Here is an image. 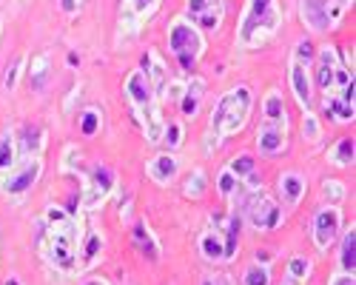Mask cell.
Instances as JSON below:
<instances>
[{"instance_id":"1","label":"cell","mask_w":356,"mask_h":285,"mask_svg":"<svg viewBox=\"0 0 356 285\" xmlns=\"http://www.w3.org/2000/svg\"><path fill=\"white\" fill-rule=\"evenodd\" d=\"M126 95L131 100V106L137 108L140 120L145 126V134H148V142H160L163 140V120H160V108H157V100H154V86H152V77L143 69H134L126 80Z\"/></svg>"},{"instance_id":"2","label":"cell","mask_w":356,"mask_h":285,"mask_svg":"<svg viewBox=\"0 0 356 285\" xmlns=\"http://www.w3.org/2000/svg\"><path fill=\"white\" fill-rule=\"evenodd\" d=\"M280 28V9L277 0H251L245 15H243V26L236 32V40H240L243 49H254L268 43Z\"/></svg>"},{"instance_id":"3","label":"cell","mask_w":356,"mask_h":285,"mask_svg":"<svg viewBox=\"0 0 356 285\" xmlns=\"http://www.w3.org/2000/svg\"><path fill=\"white\" fill-rule=\"evenodd\" d=\"M251 103H254V97H251L248 86H234V89H228L211 114V131L217 137H231L236 131H243V126L248 123V114H251Z\"/></svg>"},{"instance_id":"4","label":"cell","mask_w":356,"mask_h":285,"mask_svg":"<svg viewBox=\"0 0 356 285\" xmlns=\"http://www.w3.org/2000/svg\"><path fill=\"white\" fill-rule=\"evenodd\" d=\"M46 256L63 271H72L77 266V231H74L72 220L51 225V234L46 243Z\"/></svg>"},{"instance_id":"5","label":"cell","mask_w":356,"mask_h":285,"mask_svg":"<svg viewBox=\"0 0 356 285\" xmlns=\"http://www.w3.org/2000/svg\"><path fill=\"white\" fill-rule=\"evenodd\" d=\"M168 46H171V51L177 54V60H180L183 69H191V66L197 63V57L202 54V49H205L200 32H197L191 23H186V20H177V23L171 26Z\"/></svg>"},{"instance_id":"6","label":"cell","mask_w":356,"mask_h":285,"mask_svg":"<svg viewBox=\"0 0 356 285\" xmlns=\"http://www.w3.org/2000/svg\"><path fill=\"white\" fill-rule=\"evenodd\" d=\"M316 66H319V69H316V83H319V89L328 92V95L345 89V86L353 80V72H348V69L339 63V54H337L334 46H325V49L319 51Z\"/></svg>"},{"instance_id":"7","label":"cell","mask_w":356,"mask_h":285,"mask_svg":"<svg viewBox=\"0 0 356 285\" xmlns=\"http://www.w3.org/2000/svg\"><path fill=\"white\" fill-rule=\"evenodd\" d=\"M348 0H302V17L311 26V32H328L339 23Z\"/></svg>"},{"instance_id":"8","label":"cell","mask_w":356,"mask_h":285,"mask_svg":"<svg viewBox=\"0 0 356 285\" xmlns=\"http://www.w3.org/2000/svg\"><path fill=\"white\" fill-rule=\"evenodd\" d=\"M6 171L9 174L0 180V191L3 194H23L40 180L43 163H40V157H26L23 163H12Z\"/></svg>"},{"instance_id":"9","label":"cell","mask_w":356,"mask_h":285,"mask_svg":"<svg viewBox=\"0 0 356 285\" xmlns=\"http://www.w3.org/2000/svg\"><path fill=\"white\" fill-rule=\"evenodd\" d=\"M245 217H248V222L257 228V231H274V228L280 225V220H282V209L277 206V200L265 197V194H257V197L248 200Z\"/></svg>"},{"instance_id":"10","label":"cell","mask_w":356,"mask_h":285,"mask_svg":"<svg viewBox=\"0 0 356 285\" xmlns=\"http://www.w3.org/2000/svg\"><path fill=\"white\" fill-rule=\"evenodd\" d=\"M339 225H342V211L337 206L322 209L314 220V243L319 251H328L331 243L339 237Z\"/></svg>"},{"instance_id":"11","label":"cell","mask_w":356,"mask_h":285,"mask_svg":"<svg viewBox=\"0 0 356 285\" xmlns=\"http://www.w3.org/2000/svg\"><path fill=\"white\" fill-rule=\"evenodd\" d=\"M111 188H114V171H111L108 165H97V168H95V174H92V180H88V186H86L83 206H86V209H97V206H103V203H106V197L111 194Z\"/></svg>"},{"instance_id":"12","label":"cell","mask_w":356,"mask_h":285,"mask_svg":"<svg viewBox=\"0 0 356 285\" xmlns=\"http://www.w3.org/2000/svg\"><path fill=\"white\" fill-rule=\"evenodd\" d=\"M157 6V0H123V9H120V28L126 26V35H134L140 17L148 15Z\"/></svg>"},{"instance_id":"13","label":"cell","mask_w":356,"mask_h":285,"mask_svg":"<svg viewBox=\"0 0 356 285\" xmlns=\"http://www.w3.org/2000/svg\"><path fill=\"white\" fill-rule=\"evenodd\" d=\"M285 129L288 126H274V123H262L257 131V149L262 154H277L285 149Z\"/></svg>"},{"instance_id":"14","label":"cell","mask_w":356,"mask_h":285,"mask_svg":"<svg viewBox=\"0 0 356 285\" xmlns=\"http://www.w3.org/2000/svg\"><path fill=\"white\" fill-rule=\"evenodd\" d=\"M177 171H180V160H177L174 154H157L152 163H148L145 174L152 177L154 183L165 186V183H171V180L177 177Z\"/></svg>"},{"instance_id":"15","label":"cell","mask_w":356,"mask_h":285,"mask_svg":"<svg viewBox=\"0 0 356 285\" xmlns=\"http://www.w3.org/2000/svg\"><path fill=\"white\" fill-rule=\"evenodd\" d=\"M305 188L308 183L296 174V171H285V174L280 177V194H282V203L285 206H296L300 200L305 197Z\"/></svg>"},{"instance_id":"16","label":"cell","mask_w":356,"mask_h":285,"mask_svg":"<svg viewBox=\"0 0 356 285\" xmlns=\"http://www.w3.org/2000/svg\"><path fill=\"white\" fill-rule=\"evenodd\" d=\"M131 234H134L137 251H140L143 256H148L152 263H157V260H160V245H157V240H154V234H152V228H148L145 222H137Z\"/></svg>"},{"instance_id":"17","label":"cell","mask_w":356,"mask_h":285,"mask_svg":"<svg viewBox=\"0 0 356 285\" xmlns=\"http://www.w3.org/2000/svg\"><path fill=\"white\" fill-rule=\"evenodd\" d=\"M291 86H293L296 100L308 108V103H311V80H308V66L305 63L293 60V66H291Z\"/></svg>"},{"instance_id":"18","label":"cell","mask_w":356,"mask_h":285,"mask_svg":"<svg viewBox=\"0 0 356 285\" xmlns=\"http://www.w3.org/2000/svg\"><path fill=\"white\" fill-rule=\"evenodd\" d=\"M200 251H202L205 260H222V254H225L222 228H209V231L200 237Z\"/></svg>"},{"instance_id":"19","label":"cell","mask_w":356,"mask_h":285,"mask_svg":"<svg viewBox=\"0 0 356 285\" xmlns=\"http://www.w3.org/2000/svg\"><path fill=\"white\" fill-rule=\"evenodd\" d=\"M262 123L288 126V117H285V100H282L280 92H268V97H265V106H262Z\"/></svg>"},{"instance_id":"20","label":"cell","mask_w":356,"mask_h":285,"mask_svg":"<svg viewBox=\"0 0 356 285\" xmlns=\"http://www.w3.org/2000/svg\"><path fill=\"white\" fill-rule=\"evenodd\" d=\"M308 277H311V260H305V256H293L280 285H305Z\"/></svg>"},{"instance_id":"21","label":"cell","mask_w":356,"mask_h":285,"mask_svg":"<svg viewBox=\"0 0 356 285\" xmlns=\"http://www.w3.org/2000/svg\"><path fill=\"white\" fill-rule=\"evenodd\" d=\"M339 268L345 274H353L356 268V228L350 225L342 237V251H339Z\"/></svg>"},{"instance_id":"22","label":"cell","mask_w":356,"mask_h":285,"mask_svg":"<svg viewBox=\"0 0 356 285\" xmlns=\"http://www.w3.org/2000/svg\"><path fill=\"white\" fill-rule=\"evenodd\" d=\"M202 89H205V80L202 77H191V83L186 86V97H183V114L186 117H194L200 100H202Z\"/></svg>"},{"instance_id":"23","label":"cell","mask_w":356,"mask_h":285,"mask_svg":"<svg viewBox=\"0 0 356 285\" xmlns=\"http://www.w3.org/2000/svg\"><path fill=\"white\" fill-rule=\"evenodd\" d=\"M100 251H103V237L97 231H92V234H88V240H86V245H83V251H80V266L88 268L92 263H97Z\"/></svg>"},{"instance_id":"24","label":"cell","mask_w":356,"mask_h":285,"mask_svg":"<svg viewBox=\"0 0 356 285\" xmlns=\"http://www.w3.org/2000/svg\"><path fill=\"white\" fill-rule=\"evenodd\" d=\"M328 160L334 165H350L353 163V137H342L337 146L328 152Z\"/></svg>"},{"instance_id":"25","label":"cell","mask_w":356,"mask_h":285,"mask_svg":"<svg viewBox=\"0 0 356 285\" xmlns=\"http://www.w3.org/2000/svg\"><path fill=\"white\" fill-rule=\"evenodd\" d=\"M325 111L331 114L334 120H339V123H348V120H353V106H348L342 97H325Z\"/></svg>"},{"instance_id":"26","label":"cell","mask_w":356,"mask_h":285,"mask_svg":"<svg viewBox=\"0 0 356 285\" xmlns=\"http://www.w3.org/2000/svg\"><path fill=\"white\" fill-rule=\"evenodd\" d=\"M222 12H225V6H222V0H214V3L205 9L200 17H194V23L197 26H202V28H217L220 23H222Z\"/></svg>"},{"instance_id":"27","label":"cell","mask_w":356,"mask_h":285,"mask_svg":"<svg viewBox=\"0 0 356 285\" xmlns=\"http://www.w3.org/2000/svg\"><path fill=\"white\" fill-rule=\"evenodd\" d=\"M43 146H46L43 129H29V131H26V140H23V154H26V157H40Z\"/></svg>"},{"instance_id":"28","label":"cell","mask_w":356,"mask_h":285,"mask_svg":"<svg viewBox=\"0 0 356 285\" xmlns=\"http://www.w3.org/2000/svg\"><path fill=\"white\" fill-rule=\"evenodd\" d=\"M49 77V54H38L35 63H32V89H43Z\"/></svg>"},{"instance_id":"29","label":"cell","mask_w":356,"mask_h":285,"mask_svg":"<svg viewBox=\"0 0 356 285\" xmlns=\"http://www.w3.org/2000/svg\"><path fill=\"white\" fill-rule=\"evenodd\" d=\"M243 285H271V274H268V266H259L254 263L245 274H243Z\"/></svg>"},{"instance_id":"30","label":"cell","mask_w":356,"mask_h":285,"mask_svg":"<svg viewBox=\"0 0 356 285\" xmlns=\"http://www.w3.org/2000/svg\"><path fill=\"white\" fill-rule=\"evenodd\" d=\"M15 154H17L15 137H12V131H6L3 140H0V171H6V168L15 163Z\"/></svg>"},{"instance_id":"31","label":"cell","mask_w":356,"mask_h":285,"mask_svg":"<svg viewBox=\"0 0 356 285\" xmlns=\"http://www.w3.org/2000/svg\"><path fill=\"white\" fill-rule=\"evenodd\" d=\"M205 194V171L202 168H194L191 174H188V180H186V197H202Z\"/></svg>"},{"instance_id":"32","label":"cell","mask_w":356,"mask_h":285,"mask_svg":"<svg viewBox=\"0 0 356 285\" xmlns=\"http://www.w3.org/2000/svg\"><path fill=\"white\" fill-rule=\"evenodd\" d=\"M254 165H257L254 157H251V154H243V157H236V160L228 165V171H231L234 177H248L251 171H254Z\"/></svg>"},{"instance_id":"33","label":"cell","mask_w":356,"mask_h":285,"mask_svg":"<svg viewBox=\"0 0 356 285\" xmlns=\"http://www.w3.org/2000/svg\"><path fill=\"white\" fill-rule=\"evenodd\" d=\"M236 180H240V177H234L228 168H222V174H220V183H217L220 194H222V197H234V194H236V186H240Z\"/></svg>"},{"instance_id":"34","label":"cell","mask_w":356,"mask_h":285,"mask_svg":"<svg viewBox=\"0 0 356 285\" xmlns=\"http://www.w3.org/2000/svg\"><path fill=\"white\" fill-rule=\"evenodd\" d=\"M100 129V114L95 111V108H88L86 114H83V123H80V131L86 134V137H92L95 131Z\"/></svg>"},{"instance_id":"35","label":"cell","mask_w":356,"mask_h":285,"mask_svg":"<svg viewBox=\"0 0 356 285\" xmlns=\"http://www.w3.org/2000/svg\"><path fill=\"white\" fill-rule=\"evenodd\" d=\"M163 140L168 142L171 149H177V146L183 142V126H180V123H168V126L163 129Z\"/></svg>"},{"instance_id":"36","label":"cell","mask_w":356,"mask_h":285,"mask_svg":"<svg viewBox=\"0 0 356 285\" xmlns=\"http://www.w3.org/2000/svg\"><path fill=\"white\" fill-rule=\"evenodd\" d=\"M302 134H305V140H319L322 137V129H319V123H316V117L311 111H305V123H302Z\"/></svg>"},{"instance_id":"37","label":"cell","mask_w":356,"mask_h":285,"mask_svg":"<svg viewBox=\"0 0 356 285\" xmlns=\"http://www.w3.org/2000/svg\"><path fill=\"white\" fill-rule=\"evenodd\" d=\"M322 194H325V197H331L334 203H339V200L345 197V186H342L339 180H325V186H322Z\"/></svg>"},{"instance_id":"38","label":"cell","mask_w":356,"mask_h":285,"mask_svg":"<svg viewBox=\"0 0 356 285\" xmlns=\"http://www.w3.org/2000/svg\"><path fill=\"white\" fill-rule=\"evenodd\" d=\"M314 60V46L308 43V40H300V43H296V63H311Z\"/></svg>"},{"instance_id":"39","label":"cell","mask_w":356,"mask_h":285,"mask_svg":"<svg viewBox=\"0 0 356 285\" xmlns=\"http://www.w3.org/2000/svg\"><path fill=\"white\" fill-rule=\"evenodd\" d=\"M200 285H234V279L228 274H222V271H214V274H205Z\"/></svg>"},{"instance_id":"40","label":"cell","mask_w":356,"mask_h":285,"mask_svg":"<svg viewBox=\"0 0 356 285\" xmlns=\"http://www.w3.org/2000/svg\"><path fill=\"white\" fill-rule=\"evenodd\" d=\"M20 66H23V57H17L15 60V66L6 72V80H3V86H6V92H12L15 89V83H17V74H20Z\"/></svg>"},{"instance_id":"41","label":"cell","mask_w":356,"mask_h":285,"mask_svg":"<svg viewBox=\"0 0 356 285\" xmlns=\"http://www.w3.org/2000/svg\"><path fill=\"white\" fill-rule=\"evenodd\" d=\"M214 3V0H188V15H191V20L194 17H200L205 9H209Z\"/></svg>"},{"instance_id":"42","label":"cell","mask_w":356,"mask_h":285,"mask_svg":"<svg viewBox=\"0 0 356 285\" xmlns=\"http://www.w3.org/2000/svg\"><path fill=\"white\" fill-rule=\"evenodd\" d=\"M331 285H353V274L339 271V274H334V277H331Z\"/></svg>"},{"instance_id":"43","label":"cell","mask_w":356,"mask_h":285,"mask_svg":"<svg viewBox=\"0 0 356 285\" xmlns=\"http://www.w3.org/2000/svg\"><path fill=\"white\" fill-rule=\"evenodd\" d=\"M80 3H83V0H60V9H63L66 15H74V12L80 9Z\"/></svg>"},{"instance_id":"44","label":"cell","mask_w":356,"mask_h":285,"mask_svg":"<svg viewBox=\"0 0 356 285\" xmlns=\"http://www.w3.org/2000/svg\"><path fill=\"white\" fill-rule=\"evenodd\" d=\"M271 256H274L271 251H265V254H259V251H257V260H262V266H265V263H268V260H271Z\"/></svg>"},{"instance_id":"45","label":"cell","mask_w":356,"mask_h":285,"mask_svg":"<svg viewBox=\"0 0 356 285\" xmlns=\"http://www.w3.org/2000/svg\"><path fill=\"white\" fill-rule=\"evenodd\" d=\"M83 285H108V282H106V279H86Z\"/></svg>"},{"instance_id":"46","label":"cell","mask_w":356,"mask_h":285,"mask_svg":"<svg viewBox=\"0 0 356 285\" xmlns=\"http://www.w3.org/2000/svg\"><path fill=\"white\" fill-rule=\"evenodd\" d=\"M6 285H20V279H15V277H12V279H9Z\"/></svg>"}]
</instances>
